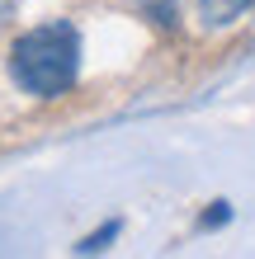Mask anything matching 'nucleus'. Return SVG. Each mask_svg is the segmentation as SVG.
Masks as SVG:
<instances>
[{
	"mask_svg": "<svg viewBox=\"0 0 255 259\" xmlns=\"http://www.w3.org/2000/svg\"><path fill=\"white\" fill-rule=\"evenodd\" d=\"M255 5V0H199V19L203 28H222V24H232L236 14H246Z\"/></svg>",
	"mask_w": 255,
	"mask_h": 259,
	"instance_id": "f03ea898",
	"label": "nucleus"
},
{
	"mask_svg": "<svg viewBox=\"0 0 255 259\" xmlns=\"http://www.w3.org/2000/svg\"><path fill=\"white\" fill-rule=\"evenodd\" d=\"M217 222H227V207H222V203H217V212H208V217H203V226H217Z\"/></svg>",
	"mask_w": 255,
	"mask_h": 259,
	"instance_id": "39448f33",
	"label": "nucleus"
},
{
	"mask_svg": "<svg viewBox=\"0 0 255 259\" xmlns=\"http://www.w3.org/2000/svg\"><path fill=\"white\" fill-rule=\"evenodd\" d=\"M114 236H118V222H109V226H104V231H95V236H85L76 250H81V254H95V250H104V245H109Z\"/></svg>",
	"mask_w": 255,
	"mask_h": 259,
	"instance_id": "7ed1b4c3",
	"label": "nucleus"
},
{
	"mask_svg": "<svg viewBox=\"0 0 255 259\" xmlns=\"http://www.w3.org/2000/svg\"><path fill=\"white\" fill-rule=\"evenodd\" d=\"M10 14H14V0H0V28L10 24Z\"/></svg>",
	"mask_w": 255,
	"mask_h": 259,
	"instance_id": "423d86ee",
	"label": "nucleus"
},
{
	"mask_svg": "<svg viewBox=\"0 0 255 259\" xmlns=\"http://www.w3.org/2000/svg\"><path fill=\"white\" fill-rule=\"evenodd\" d=\"M147 10L156 14V24H161V28H175V10H170V0H152Z\"/></svg>",
	"mask_w": 255,
	"mask_h": 259,
	"instance_id": "20e7f679",
	"label": "nucleus"
},
{
	"mask_svg": "<svg viewBox=\"0 0 255 259\" xmlns=\"http://www.w3.org/2000/svg\"><path fill=\"white\" fill-rule=\"evenodd\" d=\"M76 71H81V33L66 19L28 28L10 48V75L24 95L57 99L76 85Z\"/></svg>",
	"mask_w": 255,
	"mask_h": 259,
	"instance_id": "f257e3e1",
	"label": "nucleus"
}]
</instances>
